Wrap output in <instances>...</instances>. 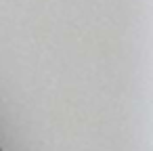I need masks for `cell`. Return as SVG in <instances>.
<instances>
[{"mask_svg": "<svg viewBox=\"0 0 153 151\" xmlns=\"http://www.w3.org/2000/svg\"><path fill=\"white\" fill-rule=\"evenodd\" d=\"M0 151H2V149H0Z\"/></svg>", "mask_w": 153, "mask_h": 151, "instance_id": "cell-1", "label": "cell"}]
</instances>
